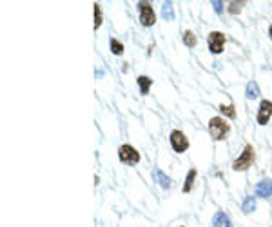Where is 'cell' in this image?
Listing matches in <instances>:
<instances>
[{"mask_svg": "<svg viewBox=\"0 0 272 227\" xmlns=\"http://www.w3.org/2000/svg\"><path fill=\"white\" fill-rule=\"evenodd\" d=\"M209 133L211 137L218 142H221L227 138V135L231 133V124L227 122V118L223 117H212L209 120Z\"/></svg>", "mask_w": 272, "mask_h": 227, "instance_id": "6da1fadb", "label": "cell"}, {"mask_svg": "<svg viewBox=\"0 0 272 227\" xmlns=\"http://www.w3.org/2000/svg\"><path fill=\"white\" fill-rule=\"evenodd\" d=\"M254 158H256V153H254V147H252L251 144H247L243 147V151L239 153V157L234 162H232V171H247L249 167L252 165V162H254Z\"/></svg>", "mask_w": 272, "mask_h": 227, "instance_id": "7a4b0ae2", "label": "cell"}, {"mask_svg": "<svg viewBox=\"0 0 272 227\" xmlns=\"http://www.w3.org/2000/svg\"><path fill=\"white\" fill-rule=\"evenodd\" d=\"M136 9H138L140 24H142L143 28H153L156 24V15H154V9H153L149 2H138Z\"/></svg>", "mask_w": 272, "mask_h": 227, "instance_id": "3957f363", "label": "cell"}, {"mask_svg": "<svg viewBox=\"0 0 272 227\" xmlns=\"http://www.w3.org/2000/svg\"><path fill=\"white\" fill-rule=\"evenodd\" d=\"M169 142H170V147H172V151L178 153V155H182L189 149V138L185 135L184 131L180 129H172L169 135Z\"/></svg>", "mask_w": 272, "mask_h": 227, "instance_id": "277c9868", "label": "cell"}, {"mask_svg": "<svg viewBox=\"0 0 272 227\" xmlns=\"http://www.w3.org/2000/svg\"><path fill=\"white\" fill-rule=\"evenodd\" d=\"M140 153L136 151L133 145L129 144H123L118 147V160L122 162V164L125 165H136L138 162H140Z\"/></svg>", "mask_w": 272, "mask_h": 227, "instance_id": "5b68a950", "label": "cell"}, {"mask_svg": "<svg viewBox=\"0 0 272 227\" xmlns=\"http://www.w3.org/2000/svg\"><path fill=\"white\" fill-rule=\"evenodd\" d=\"M225 35L221 31H211V33L207 35V46H209V51H211L212 55H220L225 48Z\"/></svg>", "mask_w": 272, "mask_h": 227, "instance_id": "8992f818", "label": "cell"}, {"mask_svg": "<svg viewBox=\"0 0 272 227\" xmlns=\"http://www.w3.org/2000/svg\"><path fill=\"white\" fill-rule=\"evenodd\" d=\"M272 117V102L271 100H261L258 107V115H256V120H258L259 125H267L269 120Z\"/></svg>", "mask_w": 272, "mask_h": 227, "instance_id": "52a82bcc", "label": "cell"}, {"mask_svg": "<svg viewBox=\"0 0 272 227\" xmlns=\"http://www.w3.org/2000/svg\"><path fill=\"white\" fill-rule=\"evenodd\" d=\"M254 193H256V196H259V198H271L272 196V180H269V178L259 180L258 184H256Z\"/></svg>", "mask_w": 272, "mask_h": 227, "instance_id": "ba28073f", "label": "cell"}, {"mask_svg": "<svg viewBox=\"0 0 272 227\" xmlns=\"http://www.w3.org/2000/svg\"><path fill=\"white\" fill-rule=\"evenodd\" d=\"M212 227H234L232 226V220L231 216L227 213H223V211H218L214 216H212Z\"/></svg>", "mask_w": 272, "mask_h": 227, "instance_id": "9c48e42d", "label": "cell"}, {"mask_svg": "<svg viewBox=\"0 0 272 227\" xmlns=\"http://www.w3.org/2000/svg\"><path fill=\"white\" fill-rule=\"evenodd\" d=\"M153 175H154L156 182L163 187V189H170V186H172V180H170L169 176L162 171V169H158V167L156 169H153Z\"/></svg>", "mask_w": 272, "mask_h": 227, "instance_id": "30bf717a", "label": "cell"}, {"mask_svg": "<svg viewBox=\"0 0 272 227\" xmlns=\"http://www.w3.org/2000/svg\"><path fill=\"white\" fill-rule=\"evenodd\" d=\"M259 95H261V91H259L258 82L251 80V82L247 84V87H245V97H247V100H256Z\"/></svg>", "mask_w": 272, "mask_h": 227, "instance_id": "8fae6325", "label": "cell"}, {"mask_svg": "<svg viewBox=\"0 0 272 227\" xmlns=\"http://www.w3.org/2000/svg\"><path fill=\"white\" fill-rule=\"evenodd\" d=\"M196 176H198L196 167H192V169H189V173H187V176H185L184 193H190V191H192V187H194V182H196Z\"/></svg>", "mask_w": 272, "mask_h": 227, "instance_id": "7c38bea8", "label": "cell"}, {"mask_svg": "<svg viewBox=\"0 0 272 227\" xmlns=\"http://www.w3.org/2000/svg\"><path fill=\"white\" fill-rule=\"evenodd\" d=\"M151 86H153V80H151L149 76H138V87H140V93H142L143 97L145 95H149V89H151Z\"/></svg>", "mask_w": 272, "mask_h": 227, "instance_id": "4fadbf2b", "label": "cell"}, {"mask_svg": "<svg viewBox=\"0 0 272 227\" xmlns=\"http://www.w3.org/2000/svg\"><path fill=\"white\" fill-rule=\"evenodd\" d=\"M162 17H163V20H167V22L174 20V9H172V2H163V4H162Z\"/></svg>", "mask_w": 272, "mask_h": 227, "instance_id": "5bb4252c", "label": "cell"}, {"mask_svg": "<svg viewBox=\"0 0 272 227\" xmlns=\"http://www.w3.org/2000/svg\"><path fill=\"white\" fill-rule=\"evenodd\" d=\"M93 17H95V22H93V28L98 29L100 26H102V22H103L102 6H100V4H93Z\"/></svg>", "mask_w": 272, "mask_h": 227, "instance_id": "9a60e30c", "label": "cell"}, {"mask_svg": "<svg viewBox=\"0 0 272 227\" xmlns=\"http://www.w3.org/2000/svg\"><path fill=\"white\" fill-rule=\"evenodd\" d=\"M241 209H243L245 214H251L254 209H256V196H245L243 204H241Z\"/></svg>", "mask_w": 272, "mask_h": 227, "instance_id": "2e32d148", "label": "cell"}, {"mask_svg": "<svg viewBox=\"0 0 272 227\" xmlns=\"http://www.w3.org/2000/svg\"><path fill=\"white\" fill-rule=\"evenodd\" d=\"M182 38H184V44L187 46V48H196L198 36H196L194 33H192L190 29H185V31H184V36H182Z\"/></svg>", "mask_w": 272, "mask_h": 227, "instance_id": "e0dca14e", "label": "cell"}, {"mask_svg": "<svg viewBox=\"0 0 272 227\" xmlns=\"http://www.w3.org/2000/svg\"><path fill=\"white\" fill-rule=\"evenodd\" d=\"M109 46H111V51H113V55H116V56L123 55V51H125L123 44L120 40H116V38H111V40H109Z\"/></svg>", "mask_w": 272, "mask_h": 227, "instance_id": "ac0fdd59", "label": "cell"}, {"mask_svg": "<svg viewBox=\"0 0 272 227\" xmlns=\"http://www.w3.org/2000/svg\"><path fill=\"white\" fill-rule=\"evenodd\" d=\"M218 109L221 111V115H225V118H236V109H234V105H232V104H229V105L220 104V105H218Z\"/></svg>", "mask_w": 272, "mask_h": 227, "instance_id": "d6986e66", "label": "cell"}, {"mask_svg": "<svg viewBox=\"0 0 272 227\" xmlns=\"http://www.w3.org/2000/svg\"><path fill=\"white\" fill-rule=\"evenodd\" d=\"M241 7H243V2H229L227 11L231 15H239L241 13Z\"/></svg>", "mask_w": 272, "mask_h": 227, "instance_id": "ffe728a7", "label": "cell"}, {"mask_svg": "<svg viewBox=\"0 0 272 227\" xmlns=\"http://www.w3.org/2000/svg\"><path fill=\"white\" fill-rule=\"evenodd\" d=\"M211 6L214 7V11H216L218 15H221V13H223V2H220V0H212V2H211Z\"/></svg>", "mask_w": 272, "mask_h": 227, "instance_id": "44dd1931", "label": "cell"}, {"mask_svg": "<svg viewBox=\"0 0 272 227\" xmlns=\"http://www.w3.org/2000/svg\"><path fill=\"white\" fill-rule=\"evenodd\" d=\"M269 36H271V40H272V26L269 28Z\"/></svg>", "mask_w": 272, "mask_h": 227, "instance_id": "7402d4cb", "label": "cell"}, {"mask_svg": "<svg viewBox=\"0 0 272 227\" xmlns=\"http://www.w3.org/2000/svg\"><path fill=\"white\" fill-rule=\"evenodd\" d=\"M180 227H185V226H180Z\"/></svg>", "mask_w": 272, "mask_h": 227, "instance_id": "603a6c76", "label": "cell"}]
</instances>
